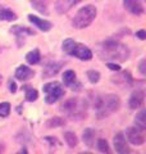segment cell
Wrapping results in <instances>:
<instances>
[{
    "mask_svg": "<svg viewBox=\"0 0 146 154\" xmlns=\"http://www.w3.org/2000/svg\"><path fill=\"white\" fill-rule=\"evenodd\" d=\"M9 90H11V93H16V91H17V86H16V84H14L12 80L9 81Z\"/></svg>",
    "mask_w": 146,
    "mask_h": 154,
    "instance_id": "32",
    "label": "cell"
},
{
    "mask_svg": "<svg viewBox=\"0 0 146 154\" xmlns=\"http://www.w3.org/2000/svg\"><path fill=\"white\" fill-rule=\"evenodd\" d=\"M73 2H75V4H76V3H80L81 0H73Z\"/></svg>",
    "mask_w": 146,
    "mask_h": 154,
    "instance_id": "34",
    "label": "cell"
},
{
    "mask_svg": "<svg viewBox=\"0 0 146 154\" xmlns=\"http://www.w3.org/2000/svg\"><path fill=\"white\" fill-rule=\"evenodd\" d=\"M138 71H140V73L142 75V76L146 75V59H145V58H142V59H141V62H140V64H138Z\"/></svg>",
    "mask_w": 146,
    "mask_h": 154,
    "instance_id": "29",
    "label": "cell"
},
{
    "mask_svg": "<svg viewBox=\"0 0 146 154\" xmlns=\"http://www.w3.org/2000/svg\"><path fill=\"white\" fill-rule=\"evenodd\" d=\"M0 19H4V21H8V22H12V21H16L17 16L16 13L12 12L11 9H0Z\"/></svg>",
    "mask_w": 146,
    "mask_h": 154,
    "instance_id": "22",
    "label": "cell"
},
{
    "mask_svg": "<svg viewBox=\"0 0 146 154\" xmlns=\"http://www.w3.org/2000/svg\"><path fill=\"white\" fill-rule=\"evenodd\" d=\"M97 149H99L101 153H110L109 144L105 139H99V140H97Z\"/></svg>",
    "mask_w": 146,
    "mask_h": 154,
    "instance_id": "25",
    "label": "cell"
},
{
    "mask_svg": "<svg viewBox=\"0 0 146 154\" xmlns=\"http://www.w3.org/2000/svg\"><path fill=\"white\" fill-rule=\"evenodd\" d=\"M42 90L45 93V102L47 104H54L64 95V89H63L62 84L58 82V81H53V82L46 84L42 88Z\"/></svg>",
    "mask_w": 146,
    "mask_h": 154,
    "instance_id": "5",
    "label": "cell"
},
{
    "mask_svg": "<svg viewBox=\"0 0 146 154\" xmlns=\"http://www.w3.org/2000/svg\"><path fill=\"white\" fill-rule=\"evenodd\" d=\"M69 55L76 57L81 60H90L92 58V51L84 44H78V42H75V45L69 51Z\"/></svg>",
    "mask_w": 146,
    "mask_h": 154,
    "instance_id": "7",
    "label": "cell"
},
{
    "mask_svg": "<svg viewBox=\"0 0 146 154\" xmlns=\"http://www.w3.org/2000/svg\"><path fill=\"white\" fill-rule=\"evenodd\" d=\"M144 100H145V93L144 90L137 89L131 94L129 98V107L131 109H138L144 105Z\"/></svg>",
    "mask_w": 146,
    "mask_h": 154,
    "instance_id": "12",
    "label": "cell"
},
{
    "mask_svg": "<svg viewBox=\"0 0 146 154\" xmlns=\"http://www.w3.org/2000/svg\"><path fill=\"white\" fill-rule=\"evenodd\" d=\"M108 68L111 71H120V67L115 63H108Z\"/></svg>",
    "mask_w": 146,
    "mask_h": 154,
    "instance_id": "31",
    "label": "cell"
},
{
    "mask_svg": "<svg viewBox=\"0 0 146 154\" xmlns=\"http://www.w3.org/2000/svg\"><path fill=\"white\" fill-rule=\"evenodd\" d=\"M100 55L105 60L126 62L129 58V49L127 48V45L122 44L118 40L109 38L101 45Z\"/></svg>",
    "mask_w": 146,
    "mask_h": 154,
    "instance_id": "1",
    "label": "cell"
},
{
    "mask_svg": "<svg viewBox=\"0 0 146 154\" xmlns=\"http://www.w3.org/2000/svg\"><path fill=\"white\" fill-rule=\"evenodd\" d=\"M11 113V104L8 102L0 103V117H8Z\"/></svg>",
    "mask_w": 146,
    "mask_h": 154,
    "instance_id": "26",
    "label": "cell"
},
{
    "mask_svg": "<svg viewBox=\"0 0 146 154\" xmlns=\"http://www.w3.org/2000/svg\"><path fill=\"white\" fill-rule=\"evenodd\" d=\"M123 7L126 11L133 16H142L144 14V5L141 0H123Z\"/></svg>",
    "mask_w": 146,
    "mask_h": 154,
    "instance_id": "8",
    "label": "cell"
},
{
    "mask_svg": "<svg viewBox=\"0 0 146 154\" xmlns=\"http://www.w3.org/2000/svg\"><path fill=\"white\" fill-rule=\"evenodd\" d=\"M87 79L91 84H97L100 80V73L95 69H91V71H87Z\"/></svg>",
    "mask_w": 146,
    "mask_h": 154,
    "instance_id": "24",
    "label": "cell"
},
{
    "mask_svg": "<svg viewBox=\"0 0 146 154\" xmlns=\"http://www.w3.org/2000/svg\"><path fill=\"white\" fill-rule=\"evenodd\" d=\"M94 108L100 119L106 118L108 116L117 112L120 108V99L115 94H106L104 96H99L94 102Z\"/></svg>",
    "mask_w": 146,
    "mask_h": 154,
    "instance_id": "2",
    "label": "cell"
},
{
    "mask_svg": "<svg viewBox=\"0 0 146 154\" xmlns=\"http://www.w3.org/2000/svg\"><path fill=\"white\" fill-rule=\"evenodd\" d=\"M65 125V119L60 118V117H53L49 118L46 122V127L47 128H56V127H62Z\"/></svg>",
    "mask_w": 146,
    "mask_h": 154,
    "instance_id": "20",
    "label": "cell"
},
{
    "mask_svg": "<svg viewBox=\"0 0 146 154\" xmlns=\"http://www.w3.org/2000/svg\"><path fill=\"white\" fill-rule=\"evenodd\" d=\"M62 64L60 63H56V62H51V63H47L45 66V68L42 71V77L44 79H50V77L55 76L58 72H59Z\"/></svg>",
    "mask_w": 146,
    "mask_h": 154,
    "instance_id": "15",
    "label": "cell"
},
{
    "mask_svg": "<svg viewBox=\"0 0 146 154\" xmlns=\"http://www.w3.org/2000/svg\"><path fill=\"white\" fill-rule=\"evenodd\" d=\"M136 36H137L140 40H145V38H146V32H145V30H140V31H137Z\"/></svg>",
    "mask_w": 146,
    "mask_h": 154,
    "instance_id": "30",
    "label": "cell"
},
{
    "mask_svg": "<svg viewBox=\"0 0 146 154\" xmlns=\"http://www.w3.org/2000/svg\"><path fill=\"white\" fill-rule=\"evenodd\" d=\"M135 126H137L142 130H146V112L142 109L136 114L135 117Z\"/></svg>",
    "mask_w": 146,
    "mask_h": 154,
    "instance_id": "19",
    "label": "cell"
},
{
    "mask_svg": "<svg viewBox=\"0 0 146 154\" xmlns=\"http://www.w3.org/2000/svg\"><path fill=\"white\" fill-rule=\"evenodd\" d=\"M28 21H30L31 23H33V26H36L38 30H41L44 32L50 31L51 27H53V25L49 21H46V19H44V18L37 17V16H33V14H30V16H28Z\"/></svg>",
    "mask_w": 146,
    "mask_h": 154,
    "instance_id": "13",
    "label": "cell"
},
{
    "mask_svg": "<svg viewBox=\"0 0 146 154\" xmlns=\"http://www.w3.org/2000/svg\"><path fill=\"white\" fill-rule=\"evenodd\" d=\"M40 59H41V54L38 51V49H33L30 53H27V55H26V60L28 62V64H32V66L37 64L40 62Z\"/></svg>",
    "mask_w": 146,
    "mask_h": 154,
    "instance_id": "18",
    "label": "cell"
},
{
    "mask_svg": "<svg viewBox=\"0 0 146 154\" xmlns=\"http://www.w3.org/2000/svg\"><path fill=\"white\" fill-rule=\"evenodd\" d=\"M75 40H72V38H67V40H64V42H63V50H64L67 54H69L71 49L73 48V45H75Z\"/></svg>",
    "mask_w": 146,
    "mask_h": 154,
    "instance_id": "28",
    "label": "cell"
},
{
    "mask_svg": "<svg viewBox=\"0 0 146 154\" xmlns=\"http://www.w3.org/2000/svg\"><path fill=\"white\" fill-rule=\"evenodd\" d=\"M97 11L92 4H87V5L82 7L78 12L76 13L75 18L72 19V26L77 28V30H84L87 28L92 22L95 21Z\"/></svg>",
    "mask_w": 146,
    "mask_h": 154,
    "instance_id": "4",
    "label": "cell"
},
{
    "mask_svg": "<svg viewBox=\"0 0 146 154\" xmlns=\"http://www.w3.org/2000/svg\"><path fill=\"white\" fill-rule=\"evenodd\" d=\"M4 149H5V145H4V144L0 141V153H3V152H4Z\"/></svg>",
    "mask_w": 146,
    "mask_h": 154,
    "instance_id": "33",
    "label": "cell"
},
{
    "mask_svg": "<svg viewBox=\"0 0 146 154\" xmlns=\"http://www.w3.org/2000/svg\"><path fill=\"white\" fill-rule=\"evenodd\" d=\"M73 4H75V2H73V0H56L54 7H55L56 13L64 14V13H67V12L73 7Z\"/></svg>",
    "mask_w": 146,
    "mask_h": 154,
    "instance_id": "16",
    "label": "cell"
},
{
    "mask_svg": "<svg viewBox=\"0 0 146 154\" xmlns=\"http://www.w3.org/2000/svg\"><path fill=\"white\" fill-rule=\"evenodd\" d=\"M33 76H35L33 69H31L28 66H24V64L19 66L17 68V71H16V77L19 81H27V80L32 79Z\"/></svg>",
    "mask_w": 146,
    "mask_h": 154,
    "instance_id": "14",
    "label": "cell"
},
{
    "mask_svg": "<svg viewBox=\"0 0 146 154\" xmlns=\"http://www.w3.org/2000/svg\"><path fill=\"white\" fill-rule=\"evenodd\" d=\"M111 81H113L115 85L120 86L122 89L128 88V86H131V85H132V82H133L132 76H131V73H129V72H127V71L120 72V73L115 75L113 79H111Z\"/></svg>",
    "mask_w": 146,
    "mask_h": 154,
    "instance_id": "11",
    "label": "cell"
},
{
    "mask_svg": "<svg viewBox=\"0 0 146 154\" xmlns=\"http://www.w3.org/2000/svg\"><path fill=\"white\" fill-rule=\"evenodd\" d=\"M87 108H89L87 102L85 99L80 98H71L60 105L62 112L67 117H69L71 119H76V121H80V119L87 117Z\"/></svg>",
    "mask_w": 146,
    "mask_h": 154,
    "instance_id": "3",
    "label": "cell"
},
{
    "mask_svg": "<svg viewBox=\"0 0 146 154\" xmlns=\"http://www.w3.org/2000/svg\"><path fill=\"white\" fill-rule=\"evenodd\" d=\"M82 140L89 148H94L95 145V131L91 127L86 128L84 134H82Z\"/></svg>",
    "mask_w": 146,
    "mask_h": 154,
    "instance_id": "17",
    "label": "cell"
},
{
    "mask_svg": "<svg viewBox=\"0 0 146 154\" xmlns=\"http://www.w3.org/2000/svg\"><path fill=\"white\" fill-rule=\"evenodd\" d=\"M114 149L117 153L120 154H126V153H131V149L127 144V140H126V136L123 132H118L115 134L114 136Z\"/></svg>",
    "mask_w": 146,
    "mask_h": 154,
    "instance_id": "9",
    "label": "cell"
},
{
    "mask_svg": "<svg viewBox=\"0 0 146 154\" xmlns=\"http://www.w3.org/2000/svg\"><path fill=\"white\" fill-rule=\"evenodd\" d=\"M64 140L68 144L69 148H76L77 144H78V139H77V135L75 132H71V131H67L64 132Z\"/></svg>",
    "mask_w": 146,
    "mask_h": 154,
    "instance_id": "21",
    "label": "cell"
},
{
    "mask_svg": "<svg viewBox=\"0 0 146 154\" xmlns=\"http://www.w3.org/2000/svg\"><path fill=\"white\" fill-rule=\"evenodd\" d=\"M37 98H38L37 90L31 88V86H26V99L28 100V102H35Z\"/></svg>",
    "mask_w": 146,
    "mask_h": 154,
    "instance_id": "23",
    "label": "cell"
},
{
    "mask_svg": "<svg viewBox=\"0 0 146 154\" xmlns=\"http://www.w3.org/2000/svg\"><path fill=\"white\" fill-rule=\"evenodd\" d=\"M145 130L140 128L137 126H132V127H128L127 131H126V137H127V141L131 143L132 145H142L145 143V134H144Z\"/></svg>",
    "mask_w": 146,
    "mask_h": 154,
    "instance_id": "6",
    "label": "cell"
},
{
    "mask_svg": "<svg viewBox=\"0 0 146 154\" xmlns=\"http://www.w3.org/2000/svg\"><path fill=\"white\" fill-rule=\"evenodd\" d=\"M63 82H64L65 86L71 88L72 90H80V88H81V84L77 81L76 72L72 69H68L64 72V75H63Z\"/></svg>",
    "mask_w": 146,
    "mask_h": 154,
    "instance_id": "10",
    "label": "cell"
},
{
    "mask_svg": "<svg viewBox=\"0 0 146 154\" xmlns=\"http://www.w3.org/2000/svg\"><path fill=\"white\" fill-rule=\"evenodd\" d=\"M12 31L16 33L17 36H22L23 33H27V35H32L33 33V31H31V30H28V28H24V27H21V26H14L13 28H12ZM24 36V35H23Z\"/></svg>",
    "mask_w": 146,
    "mask_h": 154,
    "instance_id": "27",
    "label": "cell"
}]
</instances>
